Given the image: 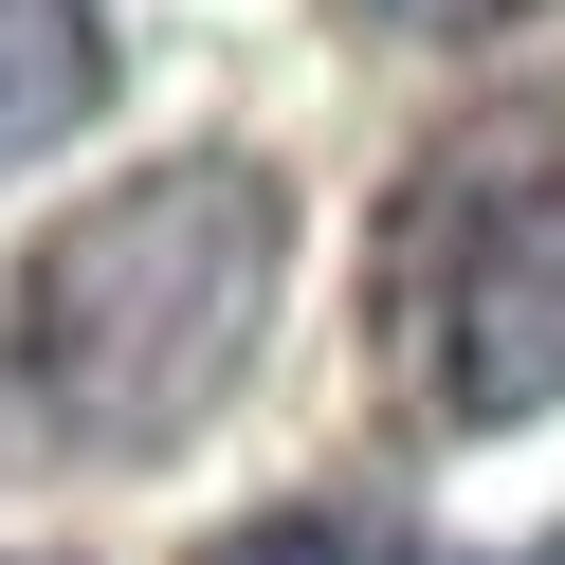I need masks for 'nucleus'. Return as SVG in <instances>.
Wrapping results in <instances>:
<instances>
[{
    "label": "nucleus",
    "instance_id": "1",
    "mask_svg": "<svg viewBox=\"0 0 565 565\" xmlns=\"http://www.w3.org/2000/svg\"><path fill=\"white\" fill-rule=\"evenodd\" d=\"M274 274H292L274 164H237V147L147 164V183L74 201V220L19 256L0 365H19V402H38L74 456H164V438H201V419L256 383Z\"/></svg>",
    "mask_w": 565,
    "mask_h": 565
},
{
    "label": "nucleus",
    "instance_id": "2",
    "mask_svg": "<svg viewBox=\"0 0 565 565\" xmlns=\"http://www.w3.org/2000/svg\"><path fill=\"white\" fill-rule=\"evenodd\" d=\"M383 329H402V383L492 438V419L565 402V147H438L383 220Z\"/></svg>",
    "mask_w": 565,
    "mask_h": 565
},
{
    "label": "nucleus",
    "instance_id": "3",
    "mask_svg": "<svg viewBox=\"0 0 565 565\" xmlns=\"http://www.w3.org/2000/svg\"><path fill=\"white\" fill-rule=\"evenodd\" d=\"M110 110V38H92V0H0V164L74 147Z\"/></svg>",
    "mask_w": 565,
    "mask_h": 565
},
{
    "label": "nucleus",
    "instance_id": "4",
    "mask_svg": "<svg viewBox=\"0 0 565 565\" xmlns=\"http://www.w3.org/2000/svg\"><path fill=\"white\" fill-rule=\"evenodd\" d=\"M201 565H419L383 511H256V529H220Z\"/></svg>",
    "mask_w": 565,
    "mask_h": 565
},
{
    "label": "nucleus",
    "instance_id": "5",
    "mask_svg": "<svg viewBox=\"0 0 565 565\" xmlns=\"http://www.w3.org/2000/svg\"><path fill=\"white\" fill-rule=\"evenodd\" d=\"M383 38H492V19H529V0H365Z\"/></svg>",
    "mask_w": 565,
    "mask_h": 565
},
{
    "label": "nucleus",
    "instance_id": "6",
    "mask_svg": "<svg viewBox=\"0 0 565 565\" xmlns=\"http://www.w3.org/2000/svg\"><path fill=\"white\" fill-rule=\"evenodd\" d=\"M456 565H565V529H529V547H456Z\"/></svg>",
    "mask_w": 565,
    "mask_h": 565
}]
</instances>
